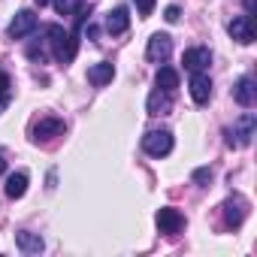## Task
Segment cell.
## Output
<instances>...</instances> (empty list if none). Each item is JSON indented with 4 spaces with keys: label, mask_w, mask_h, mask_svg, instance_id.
Segmentation results:
<instances>
[{
    "label": "cell",
    "mask_w": 257,
    "mask_h": 257,
    "mask_svg": "<svg viewBox=\"0 0 257 257\" xmlns=\"http://www.w3.org/2000/svg\"><path fill=\"white\" fill-rule=\"evenodd\" d=\"M46 37H49V46H52V55L58 58V64H70L76 58V34H67L61 25H49L46 28Z\"/></svg>",
    "instance_id": "1"
},
{
    "label": "cell",
    "mask_w": 257,
    "mask_h": 257,
    "mask_svg": "<svg viewBox=\"0 0 257 257\" xmlns=\"http://www.w3.org/2000/svg\"><path fill=\"white\" fill-rule=\"evenodd\" d=\"M254 131H257V118H254V112H245L233 127H227V146H233V149L251 146Z\"/></svg>",
    "instance_id": "2"
},
{
    "label": "cell",
    "mask_w": 257,
    "mask_h": 257,
    "mask_svg": "<svg viewBox=\"0 0 257 257\" xmlns=\"http://www.w3.org/2000/svg\"><path fill=\"white\" fill-rule=\"evenodd\" d=\"M143 152L152 158H167L173 152V134L170 131H149L143 137Z\"/></svg>",
    "instance_id": "3"
},
{
    "label": "cell",
    "mask_w": 257,
    "mask_h": 257,
    "mask_svg": "<svg viewBox=\"0 0 257 257\" xmlns=\"http://www.w3.org/2000/svg\"><path fill=\"white\" fill-rule=\"evenodd\" d=\"M61 134H64V121L55 118V115H46V118H40V121L34 124L31 140H34V143H49V140H55V137H61Z\"/></svg>",
    "instance_id": "4"
},
{
    "label": "cell",
    "mask_w": 257,
    "mask_h": 257,
    "mask_svg": "<svg viewBox=\"0 0 257 257\" xmlns=\"http://www.w3.org/2000/svg\"><path fill=\"white\" fill-rule=\"evenodd\" d=\"M227 31H230V37H233L236 43H242V46L254 43V37H257V31H254V16H236V19L227 25Z\"/></svg>",
    "instance_id": "5"
},
{
    "label": "cell",
    "mask_w": 257,
    "mask_h": 257,
    "mask_svg": "<svg viewBox=\"0 0 257 257\" xmlns=\"http://www.w3.org/2000/svg\"><path fill=\"white\" fill-rule=\"evenodd\" d=\"M170 52H173V40H170V34H155V37L149 40L146 58H149L152 64H164V61L170 58Z\"/></svg>",
    "instance_id": "6"
},
{
    "label": "cell",
    "mask_w": 257,
    "mask_h": 257,
    "mask_svg": "<svg viewBox=\"0 0 257 257\" xmlns=\"http://www.w3.org/2000/svg\"><path fill=\"white\" fill-rule=\"evenodd\" d=\"M37 31V16H34V10H22L16 19H13V25H10V40H25L28 34H34Z\"/></svg>",
    "instance_id": "7"
},
{
    "label": "cell",
    "mask_w": 257,
    "mask_h": 257,
    "mask_svg": "<svg viewBox=\"0 0 257 257\" xmlns=\"http://www.w3.org/2000/svg\"><path fill=\"white\" fill-rule=\"evenodd\" d=\"M233 100L242 106V109H251L257 103V88H254V79L251 76H242L236 85H233Z\"/></svg>",
    "instance_id": "8"
},
{
    "label": "cell",
    "mask_w": 257,
    "mask_h": 257,
    "mask_svg": "<svg viewBox=\"0 0 257 257\" xmlns=\"http://www.w3.org/2000/svg\"><path fill=\"white\" fill-rule=\"evenodd\" d=\"M155 221H158L161 233H167V236H173V233H179V230L185 227V215H182L179 209H170V206H167V209H161Z\"/></svg>",
    "instance_id": "9"
},
{
    "label": "cell",
    "mask_w": 257,
    "mask_h": 257,
    "mask_svg": "<svg viewBox=\"0 0 257 257\" xmlns=\"http://www.w3.org/2000/svg\"><path fill=\"white\" fill-rule=\"evenodd\" d=\"M182 64H185V70H191V73H203V70L212 64V52H209V49H203V46L188 49V52H185V58H182Z\"/></svg>",
    "instance_id": "10"
},
{
    "label": "cell",
    "mask_w": 257,
    "mask_h": 257,
    "mask_svg": "<svg viewBox=\"0 0 257 257\" xmlns=\"http://www.w3.org/2000/svg\"><path fill=\"white\" fill-rule=\"evenodd\" d=\"M245 212H248V203H245V197H239V194H233V197L224 203V218H227L230 227H239V224L245 221Z\"/></svg>",
    "instance_id": "11"
},
{
    "label": "cell",
    "mask_w": 257,
    "mask_h": 257,
    "mask_svg": "<svg viewBox=\"0 0 257 257\" xmlns=\"http://www.w3.org/2000/svg\"><path fill=\"white\" fill-rule=\"evenodd\" d=\"M191 97H194V103H209V97H212V82H209V76L206 73H194L191 76Z\"/></svg>",
    "instance_id": "12"
},
{
    "label": "cell",
    "mask_w": 257,
    "mask_h": 257,
    "mask_svg": "<svg viewBox=\"0 0 257 257\" xmlns=\"http://www.w3.org/2000/svg\"><path fill=\"white\" fill-rule=\"evenodd\" d=\"M127 28H131V16H127V10H124V7H115L112 13H106V31H109L112 37L124 34Z\"/></svg>",
    "instance_id": "13"
},
{
    "label": "cell",
    "mask_w": 257,
    "mask_h": 257,
    "mask_svg": "<svg viewBox=\"0 0 257 257\" xmlns=\"http://www.w3.org/2000/svg\"><path fill=\"white\" fill-rule=\"evenodd\" d=\"M16 245H19V251L22 254H40L46 245H43V239H40V233H31V230H22V233H16Z\"/></svg>",
    "instance_id": "14"
},
{
    "label": "cell",
    "mask_w": 257,
    "mask_h": 257,
    "mask_svg": "<svg viewBox=\"0 0 257 257\" xmlns=\"http://www.w3.org/2000/svg\"><path fill=\"white\" fill-rule=\"evenodd\" d=\"M112 76H115V67H112V64H106V61L94 64V67L88 70V82H91L94 88H103V85H109V82H112Z\"/></svg>",
    "instance_id": "15"
},
{
    "label": "cell",
    "mask_w": 257,
    "mask_h": 257,
    "mask_svg": "<svg viewBox=\"0 0 257 257\" xmlns=\"http://www.w3.org/2000/svg\"><path fill=\"white\" fill-rule=\"evenodd\" d=\"M170 97H173L170 91L155 88V91H152V97H149V115H164V112H170V106H173V100H170Z\"/></svg>",
    "instance_id": "16"
},
{
    "label": "cell",
    "mask_w": 257,
    "mask_h": 257,
    "mask_svg": "<svg viewBox=\"0 0 257 257\" xmlns=\"http://www.w3.org/2000/svg\"><path fill=\"white\" fill-rule=\"evenodd\" d=\"M25 191H28V173H13L7 179V197L19 200V197H25Z\"/></svg>",
    "instance_id": "17"
},
{
    "label": "cell",
    "mask_w": 257,
    "mask_h": 257,
    "mask_svg": "<svg viewBox=\"0 0 257 257\" xmlns=\"http://www.w3.org/2000/svg\"><path fill=\"white\" fill-rule=\"evenodd\" d=\"M155 85L173 94V91L179 88V73H176L173 67H161V70H158V76H155Z\"/></svg>",
    "instance_id": "18"
},
{
    "label": "cell",
    "mask_w": 257,
    "mask_h": 257,
    "mask_svg": "<svg viewBox=\"0 0 257 257\" xmlns=\"http://www.w3.org/2000/svg\"><path fill=\"white\" fill-rule=\"evenodd\" d=\"M55 4V10L61 13V16H70V13H76L79 7H82V0H52Z\"/></svg>",
    "instance_id": "19"
},
{
    "label": "cell",
    "mask_w": 257,
    "mask_h": 257,
    "mask_svg": "<svg viewBox=\"0 0 257 257\" xmlns=\"http://www.w3.org/2000/svg\"><path fill=\"white\" fill-rule=\"evenodd\" d=\"M194 182H197V185H203V188H206V185H209V182H212V170H206V167H200V170H197V173H194Z\"/></svg>",
    "instance_id": "20"
},
{
    "label": "cell",
    "mask_w": 257,
    "mask_h": 257,
    "mask_svg": "<svg viewBox=\"0 0 257 257\" xmlns=\"http://www.w3.org/2000/svg\"><path fill=\"white\" fill-rule=\"evenodd\" d=\"M134 4H137L140 16H152V10H155V0H134Z\"/></svg>",
    "instance_id": "21"
},
{
    "label": "cell",
    "mask_w": 257,
    "mask_h": 257,
    "mask_svg": "<svg viewBox=\"0 0 257 257\" xmlns=\"http://www.w3.org/2000/svg\"><path fill=\"white\" fill-rule=\"evenodd\" d=\"M179 16H182V10H179V7H167V13H164V19H167L170 25H176V22H179Z\"/></svg>",
    "instance_id": "22"
},
{
    "label": "cell",
    "mask_w": 257,
    "mask_h": 257,
    "mask_svg": "<svg viewBox=\"0 0 257 257\" xmlns=\"http://www.w3.org/2000/svg\"><path fill=\"white\" fill-rule=\"evenodd\" d=\"M10 106V91H0V112Z\"/></svg>",
    "instance_id": "23"
},
{
    "label": "cell",
    "mask_w": 257,
    "mask_h": 257,
    "mask_svg": "<svg viewBox=\"0 0 257 257\" xmlns=\"http://www.w3.org/2000/svg\"><path fill=\"white\" fill-rule=\"evenodd\" d=\"M0 91H10V76L0 70Z\"/></svg>",
    "instance_id": "24"
},
{
    "label": "cell",
    "mask_w": 257,
    "mask_h": 257,
    "mask_svg": "<svg viewBox=\"0 0 257 257\" xmlns=\"http://www.w3.org/2000/svg\"><path fill=\"white\" fill-rule=\"evenodd\" d=\"M245 10H248V16H254V0H245Z\"/></svg>",
    "instance_id": "25"
},
{
    "label": "cell",
    "mask_w": 257,
    "mask_h": 257,
    "mask_svg": "<svg viewBox=\"0 0 257 257\" xmlns=\"http://www.w3.org/2000/svg\"><path fill=\"white\" fill-rule=\"evenodd\" d=\"M4 170H7V161H4V155H0V176H4Z\"/></svg>",
    "instance_id": "26"
},
{
    "label": "cell",
    "mask_w": 257,
    "mask_h": 257,
    "mask_svg": "<svg viewBox=\"0 0 257 257\" xmlns=\"http://www.w3.org/2000/svg\"><path fill=\"white\" fill-rule=\"evenodd\" d=\"M37 4H40V7H46V4H49V0H37Z\"/></svg>",
    "instance_id": "27"
}]
</instances>
